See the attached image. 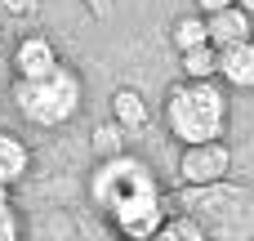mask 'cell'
I'll list each match as a JSON object with an SVG mask.
<instances>
[{
    "label": "cell",
    "instance_id": "3957f363",
    "mask_svg": "<svg viewBox=\"0 0 254 241\" xmlns=\"http://www.w3.org/2000/svg\"><path fill=\"white\" fill-rule=\"evenodd\" d=\"M147 192H161V183H156L152 165H147L143 157H129V152L103 157V165H98L94 179H89V197H94V206H98L103 215H107L112 206L129 201V197H147Z\"/></svg>",
    "mask_w": 254,
    "mask_h": 241
},
{
    "label": "cell",
    "instance_id": "6da1fadb",
    "mask_svg": "<svg viewBox=\"0 0 254 241\" xmlns=\"http://www.w3.org/2000/svg\"><path fill=\"white\" fill-rule=\"evenodd\" d=\"M165 130L188 143H210L228 134V89L219 80H179L165 94Z\"/></svg>",
    "mask_w": 254,
    "mask_h": 241
},
{
    "label": "cell",
    "instance_id": "7c38bea8",
    "mask_svg": "<svg viewBox=\"0 0 254 241\" xmlns=\"http://www.w3.org/2000/svg\"><path fill=\"white\" fill-rule=\"evenodd\" d=\"M152 241H210V233H205L192 215H165V224L156 228Z\"/></svg>",
    "mask_w": 254,
    "mask_h": 241
},
{
    "label": "cell",
    "instance_id": "4fadbf2b",
    "mask_svg": "<svg viewBox=\"0 0 254 241\" xmlns=\"http://www.w3.org/2000/svg\"><path fill=\"white\" fill-rule=\"evenodd\" d=\"M170 40H174L179 54H183V49H196V45H210V40H205V18H201V13H183V18L170 27Z\"/></svg>",
    "mask_w": 254,
    "mask_h": 241
},
{
    "label": "cell",
    "instance_id": "52a82bcc",
    "mask_svg": "<svg viewBox=\"0 0 254 241\" xmlns=\"http://www.w3.org/2000/svg\"><path fill=\"white\" fill-rule=\"evenodd\" d=\"M205 40H210L214 49L254 40V18L246 9H237V4H228V9H219V13H205Z\"/></svg>",
    "mask_w": 254,
    "mask_h": 241
},
{
    "label": "cell",
    "instance_id": "e0dca14e",
    "mask_svg": "<svg viewBox=\"0 0 254 241\" xmlns=\"http://www.w3.org/2000/svg\"><path fill=\"white\" fill-rule=\"evenodd\" d=\"M228 4H237V0H196V13L205 18V13H219V9H228Z\"/></svg>",
    "mask_w": 254,
    "mask_h": 241
},
{
    "label": "cell",
    "instance_id": "9a60e30c",
    "mask_svg": "<svg viewBox=\"0 0 254 241\" xmlns=\"http://www.w3.org/2000/svg\"><path fill=\"white\" fill-rule=\"evenodd\" d=\"M0 241H18V215L4 197H0Z\"/></svg>",
    "mask_w": 254,
    "mask_h": 241
},
{
    "label": "cell",
    "instance_id": "8992f818",
    "mask_svg": "<svg viewBox=\"0 0 254 241\" xmlns=\"http://www.w3.org/2000/svg\"><path fill=\"white\" fill-rule=\"evenodd\" d=\"M58 49L49 36H22L13 45V80H36V76H49L58 67Z\"/></svg>",
    "mask_w": 254,
    "mask_h": 241
},
{
    "label": "cell",
    "instance_id": "ffe728a7",
    "mask_svg": "<svg viewBox=\"0 0 254 241\" xmlns=\"http://www.w3.org/2000/svg\"><path fill=\"white\" fill-rule=\"evenodd\" d=\"M0 197H4V188H0Z\"/></svg>",
    "mask_w": 254,
    "mask_h": 241
},
{
    "label": "cell",
    "instance_id": "5bb4252c",
    "mask_svg": "<svg viewBox=\"0 0 254 241\" xmlns=\"http://www.w3.org/2000/svg\"><path fill=\"white\" fill-rule=\"evenodd\" d=\"M94 148H98L103 157H121V152H125V130H121L116 121H103V125L94 130Z\"/></svg>",
    "mask_w": 254,
    "mask_h": 241
},
{
    "label": "cell",
    "instance_id": "2e32d148",
    "mask_svg": "<svg viewBox=\"0 0 254 241\" xmlns=\"http://www.w3.org/2000/svg\"><path fill=\"white\" fill-rule=\"evenodd\" d=\"M0 9H4L9 18H31V13L40 9V0H0Z\"/></svg>",
    "mask_w": 254,
    "mask_h": 241
},
{
    "label": "cell",
    "instance_id": "5b68a950",
    "mask_svg": "<svg viewBox=\"0 0 254 241\" xmlns=\"http://www.w3.org/2000/svg\"><path fill=\"white\" fill-rule=\"evenodd\" d=\"M107 224H112L125 241H152L156 228L165 224V201H161V192L129 197V201H121V206L107 210Z\"/></svg>",
    "mask_w": 254,
    "mask_h": 241
},
{
    "label": "cell",
    "instance_id": "ac0fdd59",
    "mask_svg": "<svg viewBox=\"0 0 254 241\" xmlns=\"http://www.w3.org/2000/svg\"><path fill=\"white\" fill-rule=\"evenodd\" d=\"M112 4H116V0H85V9H89V13H98V18H107V13H112Z\"/></svg>",
    "mask_w": 254,
    "mask_h": 241
},
{
    "label": "cell",
    "instance_id": "30bf717a",
    "mask_svg": "<svg viewBox=\"0 0 254 241\" xmlns=\"http://www.w3.org/2000/svg\"><path fill=\"white\" fill-rule=\"evenodd\" d=\"M112 121H116L121 130H143V125L152 121V107H147V98H143L138 89L121 85V89L112 94Z\"/></svg>",
    "mask_w": 254,
    "mask_h": 241
},
{
    "label": "cell",
    "instance_id": "277c9868",
    "mask_svg": "<svg viewBox=\"0 0 254 241\" xmlns=\"http://www.w3.org/2000/svg\"><path fill=\"white\" fill-rule=\"evenodd\" d=\"M228 174H232V148L223 139L188 143L179 152V183L183 188H210V183H223Z\"/></svg>",
    "mask_w": 254,
    "mask_h": 241
},
{
    "label": "cell",
    "instance_id": "9c48e42d",
    "mask_svg": "<svg viewBox=\"0 0 254 241\" xmlns=\"http://www.w3.org/2000/svg\"><path fill=\"white\" fill-rule=\"evenodd\" d=\"M27 170H31V148H27L18 134L0 130V188L9 192L13 183H22Z\"/></svg>",
    "mask_w": 254,
    "mask_h": 241
},
{
    "label": "cell",
    "instance_id": "7a4b0ae2",
    "mask_svg": "<svg viewBox=\"0 0 254 241\" xmlns=\"http://www.w3.org/2000/svg\"><path fill=\"white\" fill-rule=\"evenodd\" d=\"M9 98H13V107H18L22 121H31V125H40V130H58V125H67V121L80 112L85 80H80L67 63H58L49 76L13 80V85H9Z\"/></svg>",
    "mask_w": 254,
    "mask_h": 241
},
{
    "label": "cell",
    "instance_id": "8fae6325",
    "mask_svg": "<svg viewBox=\"0 0 254 241\" xmlns=\"http://www.w3.org/2000/svg\"><path fill=\"white\" fill-rule=\"evenodd\" d=\"M179 63H183V80H219V49L214 45L183 49Z\"/></svg>",
    "mask_w": 254,
    "mask_h": 241
},
{
    "label": "cell",
    "instance_id": "ba28073f",
    "mask_svg": "<svg viewBox=\"0 0 254 241\" xmlns=\"http://www.w3.org/2000/svg\"><path fill=\"white\" fill-rule=\"evenodd\" d=\"M219 80H228V89H254V40L219 49Z\"/></svg>",
    "mask_w": 254,
    "mask_h": 241
},
{
    "label": "cell",
    "instance_id": "d6986e66",
    "mask_svg": "<svg viewBox=\"0 0 254 241\" xmlns=\"http://www.w3.org/2000/svg\"><path fill=\"white\" fill-rule=\"evenodd\" d=\"M237 9H246V13L254 18V0H237Z\"/></svg>",
    "mask_w": 254,
    "mask_h": 241
}]
</instances>
